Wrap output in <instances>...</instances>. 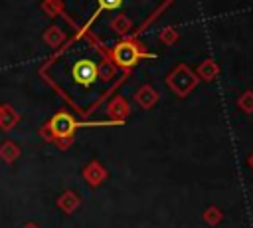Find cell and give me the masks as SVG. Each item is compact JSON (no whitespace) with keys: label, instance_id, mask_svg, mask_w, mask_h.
<instances>
[{"label":"cell","instance_id":"6da1fadb","mask_svg":"<svg viewBox=\"0 0 253 228\" xmlns=\"http://www.w3.org/2000/svg\"><path fill=\"white\" fill-rule=\"evenodd\" d=\"M103 71H109L105 67V61H97L91 56H87V57L85 56H73V61L69 59L59 75H67L69 81L65 87H73L77 91H87V89L97 85Z\"/></svg>","mask_w":253,"mask_h":228},{"label":"cell","instance_id":"7a4b0ae2","mask_svg":"<svg viewBox=\"0 0 253 228\" xmlns=\"http://www.w3.org/2000/svg\"><path fill=\"white\" fill-rule=\"evenodd\" d=\"M79 125H83V123H77V121H75L69 113H65V111L57 113V115L49 121V129H51V135H53L55 139H73V133H75V129H77Z\"/></svg>","mask_w":253,"mask_h":228},{"label":"cell","instance_id":"3957f363","mask_svg":"<svg viewBox=\"0 0 253 228\" xmlns=\"http://www.w3.org/2000/svg\"><path fill=\"white\" fill-rule=\"evenodd\" d=\"M115 57H117V61H121V63H125V65H130L132 61H136V52L132 50V46H130L128 42H123V44L117 48Z\"/></svg>","mask_w":253,"mask_h":228},{"label":"cell","instance_id":"277c9868","mask_svg":"<svg viewBox=\"0 0 253 228\" xmlns=\"http://www.w3.org/2000/svg\"><path fill=\"white\" fill-rule=\"evenodd\" d=\"M83 174H85V178H87L93 186H97V184L105 178V171L99 167V163H91V165L85 169V172H83Z\"/></svg>","mask_w":253,"mask_h":228},{"label":"cell","instance_id":"5b68a950","mask_svg":"<svg viewBox=\"0 0 253 228\" xmlns=\"http://www.w3.org/2000/svg\"><path fill=\"white\" fill-rule=\"evenodd\" d=\"M57 202H59V206H61L65 212H71V210H75V208H77L79 198H77L73 192H65V194H61V198H59Z\"/></svg>","mask_w":253,"mask_h":228},{"label":"cell","instance_id":"8992f818","mask_svg":"<svg viewBox=\"0 0 253 228\" xmlns=\"http://www.w3.org/2000/svg\"><path fill=\"white\" fill-rule=\"evenodd\" d=\"M99 2V8H97V12L93 14V18L91 20H95L103 10H119L121 6H123V2L125 0H97Z\"/></svg>","mask_w":253,"mask_h":228},{"label":"cell","instance_id":"52a82bcc","mask_svg":"<svg viewBox=\"0 0 253 228\" xmlns=\"http://www.w3.org/2000/svg\"><path fill=\"white\" fill-rule=\"evenodd\" d=\"M204 218H206V222H208V224H211V226H213V224H217V222L221 220V212H219L217 208H208V210H206V214H204Z\"/></svg>","mask_w":253,"mask_h":228},{"label":"cell","instance_id":"ba28073f","mask_svg":"<svg viewBox=\"0 0 253 228\" xmlns=\"http://www.w3.org/2000/svg\"><path fill=\"white\" fill-rule=\"evenodd\" d=\"M0 153H2V157H4L6 161H14V159H16V155H18V149H16L14 145H10V143H8V145H4V147L0 149Z\"/></svg>","mask_w":253,"mask_h":228},{"label":"cell","instance_id":"9c48e42d","mask_svg":"<svg viewBox=\"0 0 253 228\" xmlns=\"http://www.w3.org/2000/svg\"><path fill=\"white\" fill-rule=\"evenodd\" d=\"M24 228H38V226H36V224H26Z\"/></svg>","mask_w":253,"mask_h":228},{"label":"cell","instance_id":"30bf717a","mask_svg":"<svg viewBox=\"0 0 253 228\" xmlns=\"http://www.w3.org/2000/svg\"><path fill=\"white\" fill-rule=\"evenodd\" d=\"M249 163H251V167H253V157H251V161H249Z\"/></svg>","mask_w":253,"mask_h":228}]
</instances>
